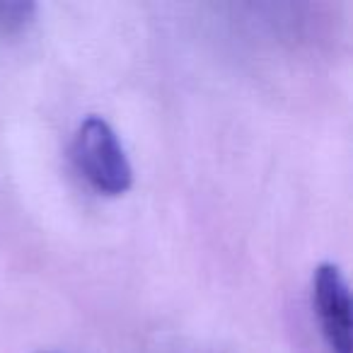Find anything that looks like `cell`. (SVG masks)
I'll list each match as a JSON object with an SVG mask.
<instances>
[{"instance_id": "6da1fadb", "label": "cell", "mask_w": 353, "mask_h": 353, "mask_svg": "<svg viewBox=\"0 0 353 353\" xmlns=\"http://www.w3.org/2000/svg\"><path fill=\"white\" fill-rule=\"evenodd\" d=\"M73 160L80 174L107 196L126 194L133 170L117 131L102 117H88L73 138Z\"/></svg>"}, {"instance_id": "7a4b0ae2", "label": "cell", "mask_w": 353, "mask_h": 353, "mask_svg": "<svg viewBox=\"0 0 353 353\" xmlns=\"http://www.w3.org/2000/svg\"><path fill=\"white\" fill-rule=\"evenodd\" d=\"M312 300L324 341L332 353H353L351 343V290L336 264H319L312 276Z\"/></svg>"}, {"instance_id": "3957f363", "label": "cell", "mask_w": 353, "mask_h": 353, "mask_svg": "<svg viewBox=\"0 0 353 353\" xmlns=\"http://www.w3.org/2000/svg\"><path fill=\"white\" fill-rule=\"evenodd\" d=\"M34 12V3H20V0L0 3V32H6V34L20 32L22 27L30 25Z\"/></svg>"}]
</instances>
